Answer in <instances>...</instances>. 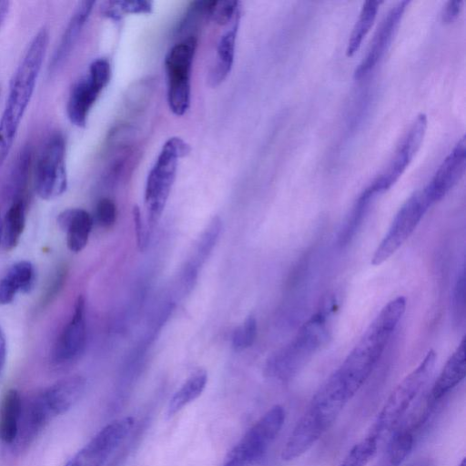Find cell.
Returning <instances> with one entry per match:
<instances>
[{"mask_svg": "<svg viewBox=\"0 0 466 466\" xmlns=\"http://www.w3.org/2000/svg\"><path fill=\"white\" fill-rule=\"evenodd\" d=\"M406 309V299L389 301L375 317L341 365L329 377L350 400L368 380Z\"/></svg>", "mask_w": 466, "mask_h": 466, "instance_id": "6da1fadb", "label": "cell"}, {"mask_svg": "<svg viewBox=\"0 0 466 466\" xmlns=\"http://www.w3.org/2000/svg\"><path fill=\"white\" fill-rule=\"evenodd\" d=\"M48 43L49 30L43 26L33 37L11 78L8 96L0 119V167L10 153L33 96Z\"/></svg>", "mask_w": 466, "mask_h": 466, "instance_id": "7a4b0ae2", "label": "cell"}, {"mask_svg": "<svg viewBox=\"0 0 466 466\" xmlns=\"http://www.w3.org/2000/svg\"><path fill=\"white\" fill-rule=\"evenodd\" d=\"M436 361V353L430 350L420 363L392 390L366 436L381 447L413 407L415 400L429 381Z\"/></svg>", "mask_w": 466, "mask_h": 466, "instance_id": "3957f363", "label": "cell"}, {"mask_svg": "<svg viewBox=\"0 0 466 466\" xmlns=\"http://www.w3.org/2000/svg\"><path fill=\"white\" fill-rule=\"evenodd\" d=\"M85 380L79 376L63 379L35 396L23 409L17 438L30 442L53 419L66 412L81 398Z\"/></svg>", "mask_w": 466, "mask_h": 466, "instance_id": "277c9868", "label": "cell"}, {"mask_svg": "<svg viewBox=\"0 0 466 466\" xmlns=\"http://www.w3.org/2000/svg\"><path fill=\"white\" fill-rule=\"evenodd\" d=\"M190 150V146L178 137H169L162 146L145 187L148 230H153L158 223L176 179L179 159Z\"/></svg>", "mask_w": 466, "mask_h": 466, "instance_id": "5b68a950", "label": "cell"}, {"mask_svg": "<svg viewBox=\"0 0 466 466\" xmlns=\"http://www.w3.org/2000/svg\"><path fill=\"white\" fill-rule=\"evenodd\" d=\"M328 336L326 315L319 312L311 317L287 346L268 361L266 372L279 380H289L325 342Z\"/></svg>", "mask_w": 466, "mask_h": 466, "instance_id": "8992f818", "label": "cell"}, {"mask_svg": "<svg viewBox=\"0 0 466 466\" xmlns=\"http://www.w3.org/2000/svg\"><path fill=\"white\" fill-rule=\"evenodd\" d=\"M197 46V35L185 37L175 44L165 57L167 104L172 113L178 116H183L190 106L191 71Z\"/></svg>", "mask_w": 466, "mask_h": 466, "instance_id": "52a82bcc", "label": "cell"}, {"mask_svg": "<svg viewBox=\"0 0 466 466\" xmlns=\"http://www.w3.org/2000/svg\"><path fill=\"white\" fill-rule=\"evenodd\" d=\"M431 205L424 188L415 191L397 212L388 232L375 249L371 264L379 266L390 258L413 233Z\"/></svg>", "mask_w": 466, "mask_h": 466, "instance_id": "ba28073f", "label": "cell"}, {"mask_svg": "<svg viewBox=\"0 0 466 466\" xmlns=\"http://www.w3.org/2000/svg\"><path fill=\"white\" fill-rule=\"evenodd\" d=\"M67 187L66 142L61 134L52 135L37 158L35 168V189L42 199L61 196Z\"/></svg>", "mask_w": 466, "mask_h": 466, "instance_id": "9c48e42d", "label": "cell"}, {"mask_svg": "<svg viewBox=\"0 0 466 466\" xmlns=\"http://www.w3.org/2000/svg\"><path fill=\"white\" fill-rule=\"evenodd\" d=\"M111 77V66L106 58L95 59L87 75L72 86L66 103V115L70 122L85 127L89 112Z\"/></svg>", "mask_w": 466, "mask_h": 466, "instance_id": "30bf717a", "label": "cell"}, {"mask_svg": "<svg viewBox=\"0 0 466 466\" xmlns=\"http://www.w3.org/2000/svg\"><path fill=\"white\" fill-rule=\"evenodd\" d=\"M285 418L282 406H272L248 430L228 456L245 466L260 460L280 432Z\"/></svg>", "mask_w": 466, "mask_h": 466, "instance_id": "8fae6325", "label": "cell"}, {"mask_svg": "<svg viewBox=\"0 0 466 466\" xmlns=\"http://www.w3.org/2000/svg\"><path fill=\"white\" fill-rule=\"evenodd\" d=\"M427 116L419 114L400 138L390 159L367 187L375 196L388 190L402 175L419 150L427 129Z\"/></svg>", "mask_w": 466, "mask_h": 466, "instance_id": "7c38bea8", "label": "cell"}, {"mask_svg": "<svg viewBox=\"0 0 466 466\" xmlns=\"http://www.w3.org/2000/svg\"><path fill=\"white\" fill-rule=\"evenodd\" d=\"M132 417L115 420L102 428L65 466H103L134 426Z\"/></svg>", "mask_w": 466, "mask_h": 466, "instance_id": "4fadbf2b", "label": "cell"}, {"mask_svg": "<svg viewBox=\"0 0 466 466\" xmlns=\"http://www.w3.org/2000/svg\"><path fill=\"white\" fill-rule=\"evenodd\" d=\"M431 416V413L421 405L408 412L384 443L379 459L372 466H401L411 453L417 435Z\"/></svg>", "mask_w": 466, "mask_h": 466, "instance_id": "5bb4252c", "label": "cell"}, {"mask_svg": "<svg viewBox=\"0 0 466 466\" xmlns=\"http://www.w3.org/2000/svg\"><path fill=\"white\" fill-rule=\"evenodd\" d=\"M409 3L407 0L400 1L387 13L374 34L366 56L355 69V78L360 79L368 75L384 56Z\"/></svg>", "mask_w": 466, "mask_h": 466, "instance_id": "9a60e30c", "label": "cell"}, {"mask_svg": "<svg viewBox=\"0 0 466 466\" xmlns=\"http://www.w3.org/2000/svg\"><path fill=\"white\" fill-rule=\"evenodd\" d=\"M466 168V143L462 137L443 159L424 191L433 204L441 200L460 181Z\"/></svg>", "mask_w": 466, "mask_h": 466, "instance_id": "2e32d148", "label": "cell"}, {"mask_svg": "<svg viewBox=\"0 0 466 466\" xmlns=\"http://www.w3.org/2000/svg\"><path fill=\"white\" fill-rule=\"evenodd\" d=\"M86 339V301L83 296H79L75 304L73 316L55 345L54 360L56 363H65L76 359L83 351Z\"/></svg>", "mask_w": 466, "mask_h": 466, "instance_id": "e0dca14e", "label": "cell"}, {"mask_svg": "<svg viewBox=\"0 0 466 466\" xmlns=\"http://www.w3.org/2000/svg\"><path fill=\"white\" fill-rule=\"evenodd\" d=\"M95 1L79 2L53 54L50 70L60 69L71 55L94 8Z\"/></svg>", "mask_w": 466, "mask_h": 466, "instance_id": "ac0fdd59", "label": "cell"}, {"mask_svg": "<svg viewBox=\"0 0 466 466\" xmlns=\"http://www.w3.org/2000/svg\"><path fill=\"white\" fill-rule=\"evenodd\" d=\"M240 15V10H238L231 22L230 27L221 35L218 43L216 60L208 77V84L212 87L219 86L232 69Z\"/></svg>", "mask_w": 466, "mask_h": 466, "instance_id": "d6986e66", "label": "cell"}, {"mask_svg": "<svg viewBox=\"0 0 466 466\" xmlns=\"http://www.w3.org/2000/svg\"><path fill=\"white\" fill-rule=\"evenodd\" d=\"M57 223L66 232L67 248L75 253L83 250L93 226L90 214L83 208H67L58 215Z\"/></svg>", "mask_w": 466, "mask_h": 466, "instance_id": "ffe728a7", "label": "cell"}, {"mask_svg": "<svg viewBox=\"0 0 466 466\" xmlns=\"http://www.w3.org/2000/svg\"><path fill=\"white\" fill-rule=\"evenodd\" d=\"M465 347L466 341L465 338H463L432 385L428 395L431 400L439 403L465 378Z\"/></svg>", "mask_w": 466, "mask_h": 466, "instance_id": "44dd1931", "label": "cell"}, {"mask_svg": "<svg viewBox=\"0 0 466 466\" xmlns=\"http://www.w3.org/2000/svg\"><path fill=\"white\" fill-rule=\"evenodd\" d=\"M35 282V270L26 260L15 263L0 280V306L14 301L17 293H27Z\"/></svg>", "mask_w": 466, "mask_h": 466, "instance_id": "7402d4cb", "label": "cell"}, {"mask_svg": "<svg viewBox=\"0 0 466 466\" xmlns=\"http://www.w3.org/2000/svg\"><path fill=\"white\" fill-rule=\"evenodd\" d=\"M23 412V403L19 392L11 389L5 392L0 403V439L5 443H13L18 436Z\"/></svg>", "mask_w": 466, "mask_h": 466, "instance_id": "603a6c76", "label": "cell"}, {"mask_svg": "<svg viewBox=\"0 0 466 466\" xmlns=\"http://www.w3.org/2000/svg\"><path fill=\"white\" fill-rule=\"evenodd\" d=\"M208 382L205 370L199 369L192 373L170 399L167 414L172 416L198 399L204 391Z\"/></svg>", "mask_w": 466, "mask_h": 466, "instance_id": "cb8c5ba5", "label": "cell"}, {"mask_svg": "<svg viewBox=\"0 0 466 466\" xmlns=\"http://www.w3.org/2000/svg\"><path fill=\"white\" fill-rule=\"evenodd\" d=\"M382 1L369 0L364 2L359 17L352 28L346 48V56H351L360 48V44L370 31L380 5Z\"/></svg>", "mask_w": 466, "mask_h": 466, "instance_id": "d4e9b609", "label": "cell"}, {"mask_svg": "<svg viewBox=\"0 0 466 466\" xmlns=\"http://www.w3.org/2000/svg\"><path fill=\"white\" fill-rule=\"evenodd\" d=\"M222 228V223L218 217H214L208 223L204 232L199 237L193 255V259L186 269L197 274L201 266L209 256L215 247Z\"/></svg>", "mask_w": 466, "mask_h": 466, "instance_id": "484cf974", "label": "cell"}, {"mask_svg": "<svg viewBox=\"0 0 466 466\" xmlns=\"http://www.w3.org/2000/svg\"><path fill=\"white\" fill-rule=\"evenodd\" d=\"M25 226V203L22 199H16L7 210L4 221L3 242L6 249H12L18 244Z\"/></svg>", "mask_w": 466, "mask_h": 466, "instance_id": "4316f807", "label": "cell"}, {"mask_svg": "<svg viewBox=\"0 0 466 466\" xmlns=\"http://www.w3.org/2000/svg\"><path fill=\"white\" fill-rule=\"evenodd\" d=\"M375 197L367 187L362 191L359 198L357 199L350 217L339 236V242L341 246L347 245L357 230L362 224V221L369 210V207L372 198Z\"/></svg>", "mask_w": 466, "mask_h": 466, "instance_id": "83f0119b", "label": "cell"}, {"mask_svg": "<svg viewBox=\"0 0 466 466\" xmlns=\"http://www.w3.org/2000/svg\"><path fill=\"white\" fill-rule=\"evenodd\" d=\"M379 449V445L365 435L350 448L339 466H367L378 454Z\"/></svg>", "mask_w": 466, "mask_h": 466, "instance_id": "f1b7e54d", "label": "cell"}, {"mask_svg": "<svg viewBox=\"0 0 466 466\" xmlns=\"http://www.w3.org/2000/svg\"><path fill=\"white\" fill-rule=\"evenodd\" d=\"M238 1L210 0L208 18L219 25H226L233 20L239 10Z\"/></svg>", "mask_w": 466, "mask_h": 466, "instance_id": "f546056e", "label": "cell"}, {"mask_svg": "<svg viewBox=\"0 0 466 466\" xmlns=\"http://www.w3.org/2000/svg\"><path fill=\"white\" fill-rule=\"evenodd\" d=\"M256 337L257 320L253 316H248L233 332V348L238 351L248 349L252 346Z\"/></svg>", "mask_w": 466, "mask_h": 466, "instance_id": "4dcf8cb0", "label": "cell"}, {"mask_svg": "<svg viewBox=\"0 0 466 466\" xmlns=\"http://www.w3.org/2000/svg\"><path fill=\"white\" fill-rule=\"evenodd\" d=\"M116 208L114 201L108 198H101L96 208V218L103 228H110L116 221Z\"/></svg>", "mask_w": 466, "mask_h": 466, "instance_id": "1f68e13d", "label": "cell"}, {"mask_svg": "<svg viewBox=\"0 0 466 466\" xmlns=\"http://www.w3.org/2000/svg\"><path fill=\"white\" fill-rule=\"evenodd\" d=\"M112 4L121 15L124 14H149L152 11V3L145 0H118Z\"/></svg>", "mask_w": 466, "mask_h": 466, "instance_id": "d6a6232c", "label": "cell"}, {"mask_svg": "<svg viewBox=\"0 0 466 466\" xmlns=\"http://www.w3.org/2000/svg\"><path fill=\"white\" fill-rule=\"evenodd\" d=\"M453 307L457 318H463L465 308V270L462 268L461 272L457 279L454 295H453Z\"/></svg>", "mask_w": 466, "mask_h": 466, "instance_id": "836d02e7", "label": "cell"}, {"mask_svg": "<svg viewBox=\"0 0 466 466\" xmlns=\"http://www.w3.org/2000/svg\"><path fill=\"white\" fill-rule=\"evenodd\" d=\"M133 219L135 224L137 247L141 251H143L148 243V229L143 223L141 212L137 206H134L133 208Z\"/></svg>", "mask_w": 466, "mask_h": 466, "instance_id": "e575fe53", "label": "cell"}, {"mask_svg": "<svg viewBox=\"0 0 466 466\" xmlns=\"http://www.w3.org/2000/svg\"><path fill=\"white\" fill-rule=\"evenodd\" d=\"M463 5L462 0H450L448 1L441 11V20L443 23H451L454 21L461 13Z\"/></svg>", "mask_w": 466, "mask_h": 466, "instance_id": "d590c367", "label": "cell"}, {"mask_svg": "<svg viewBox=\"0 0 466 466\" xmlns=\"http://www.w3.org/2000/svg\"><path fill=\"white\" fill-rule=\"evenodd\" d=\"M65 274L66 271L63 269L57 272L55 279L52 282V285L50 286V289L47 291L46 300L49 301L59 291L65 280Z\"/></svg>", "mask_w": 466, "mask_h": 466, "instance_id": "8d00e7d4", "label": "cell"}, {"mask_svg": "<svg viewBox=\"0 0 466 466\" xmlns=\"http://www.w3.org/2000/svg\"><path fill=\"white\" fill-rule=\"evenodd\" d=\"M6 354V340L4 332L0 328V379L5 366Z\"/></svg>", "mask_w": 466, "mask_h": 466, "instance_id": "74e56055", "label": "cell"}, {"mask_svg": "<svg viewBox=\"0 0 466 466\" xmlns=\"http://www.w3.org/2000/svg\"><path fill=\"white\" fill-rule=\"evenodd\" d=\"M9 6L10 3L8 1H0V27L8 14Z\"/></svg>", "mask_w": 466, "mask_h": 466, "instance_id": "f35d334b", "label": "cell"}, {"mask_svg": "<svg viewBox=\"0 0 466 466\" xmlns=\"http://www.w3.org/2000/svg\"><path fill=\"white\" fill-rule=\"evenodd\" d=\"M410 466H429V461L420 459L414 461Z\"/></svg>", "mask_w": 466, "mask_h": 466, "instance_id": "ab89813d", "label": "cell"}, {"mask_svg": "<svg viewBox=\"0 0 466 466\" xmlns=\"http://www.w3.org/2000/svg\"><path fill=\"white\" fill-rule=\"evenodd\" d=\"M3 234H4V223L1 220L0 217V244L3 241Z\"/></svg>", "mask_w": 466, "mask_h": 466, "instance_id": "60d3db41", "label": "cell"}, {"mask_svg": "<svg viewBox=\"0 0 466 466\" xmlns=\"http://www.w3.org/2000/svg\"><path fill=\"white\" fill-rule=\"evenodd\" d=\"M458 466H466L465 459H462Z\"/></svg>", "mask_w": 466, "mask_h": 466, "instance_id": "b9f144b4", "label": "cell"}]
</instances>
